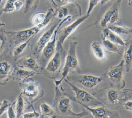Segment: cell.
<instances>
[{
	"label": "cell",
	"instance_id": "6da1fadb",
	"mask_svg": "<svg viewBox=\"0 0 132 118\" xmlns=\"http://www.w3.org/2000/svg\"><path fill=\"white\" fill-rule=\"evenodd\" d=\"M92 94L103 105L114 110L120 108L125 102L132 98V90L129 88L122 90L111 87H105Z\"/></svg>",
	"mask_w": 132,
	"mask_h": 118
},
{
	"label": "cell",
	"instance_id": "7a4b0ae2",
	"mask_svg": "<svg viewBox=\"0 0 132 118\" xmlns=\"http://www.w3.org/2000/svg\"><path fill=\"white\" fill-rule=\"evenodd\" d=\"M65 90L61 85H60V88L58 86H55L53 101L55 117H82L89 115V112L84 108L79 113H75L73 111L71 100L64 91Z\"/></svg>",
	"mask_w": 132,
	"mask_h": 118
},
{
	"label": "cell",
	"instance_id": "3957f363",
	"mask_svg": "<svg viewBox=\"0 0 132 118\" xmlns=\"http://www.w3.org/2000/svg\"><path fill=\"white\" fill-rule=\"evenodd\" d=\"M122 0H117L114 4L107 5L103 8L95 22L82 30L88 28L92 25L95 26L96 28L102 30L107 27L109 25L119 24L121 23L120 10Z\"/></svg>",
	"mask_w": 132,
	"mask_h": 118
},
{
	"label": "cell",
	"instance_id": "277c9868",
	"mask_svg": "<svg viewBox=\"0 0 132 118\" xmlns=\"http://www.w3.org/2000/svg\"><path fill=\"white\" fill-rule=\"evenodd\" d=\"M66 54L63 45L57 42L56 52L42 70L41 74L51 80H57L62 71Z\"/></svg>",
	"mask_w": 132,
	"mask_h": 118
},
{
	"label": "cell",
	"instance_id": "5b68a950",
	"mask_svg": "<svg viewBox=\"0 0 132 118\" xmlns=\"http://www.w3.org/2000/svg\"><path fill=\"white\" fill-rule=\"evenodd\" d=\"M78 43L76 41L70 42L69 48L67 52L65 62L62 71L61 73V78L59 80H55V86L61 85L62 82L70 73L81 72L79 62L76 54V46Z\"/></svg>",
	"mask_w": 132,
	"mask_h": 118
},
{
	"label": "cell",
	"instance_id": "8992f818",
	"mask_svg": "<svg viewBox=\"0 0 132 118\" xmlns=\"http://www.w3.org/2000/svg\"><path fill=\"white\" fill-rule=\"evenodd\" d=\"M63 81L69 85L72 90H73L75 93V96H72L68 94L69 96L73 102L79 104L82 107L88 106L93 107L103 105V104L95 97L92 93H91L87 90L73 84L66 78H64Z\"/></svg>",
	"mask_w": 132,
	"mask_h": 118
},
{
	"label": "cell",
	"instance_id": "52a82bcc",
	"mask_svg": "<svg viewBox=\"0 0 132 118\" xmlns=\"http://www.w3.org/2000/svg\"><path fill=\"white\" fill-rule=\"evenodd\" d=\"M69 82L78 87L87 90H92L98 87L105 80V73L102 75L93 74H73L67 75L65 78Z\"/></svg>",
	"mask_w": 132,
	"mask_h": 118
},
{
	"label": "cell",
	"instance_id": "ba28073f",
	"mask_svg": "<svg viewBox=\"0 0 132 118\" xmlns=\"http://www.w3.org/2000/svg\"><path fill=\"white\" fill-rule=\"evenodd\" d=\"M19 86L21 89L23 96L30 104L31 107L35 102L44 95V92L39 83L31 77L20 82Z\"/></svg>",
	"mask_w": 132,
	"mask_h": 118
},
{
	"label": "cell",
	"instance_id": "9c48e42d",
	"mask_svg": "<svg viewBox=\"0 0 132 118\" xmlns=\"http://www.w3.org/2000/svg\"><path fill=\"white\" fill-rule=\"evenodd\" d=\"M40 31L41 29L37 26L16 31L4 30L8 38L9 51L16 45L32 38Z\"/></svg>",
	"mask_w": 132,
	"mask_h": 118
},
{
	"label": "cell",
	"instance_id": "30bf717a",
	"mask_svg": "<svg viewBox=\"0 0 132 118\" xmlns=\"http://www.w3.org/2000/svg\"><path fill=\"white\" fill-rule=\"evenodd\" d=\"M125 69L123 59L116 66L111 67L105 73V80L108 82L110 87L122 89L126 85L124 78Z\"/></svg>",
	"mask_w": 132,
	"mask_h": 118
},
{
	"label": "cell",
	"instance_id": "8fae6325",
	"mask_svg": "<svg viewBox=\"0 0 132 118\" xmlns=\"http://www.w3.org/2000/svg\"><path fill=\"white\" fill-rule=\"evenodd\" d=\"M61 21L55 17L48 25V28L41 34L35 43L32 42L30 55L37 58L43 48L50 41L54 31Z\"/></svg>",
	"mask_w": 132,
	"mask_h": 118
},
{
	"label": "cell",
	"instance_id": "7c38bea8",
	"mask_svg": "<svg viewBox=\"0 0 132 118\" xmlns=\"http://www.w3.org/2000/svg\"><path fill=\"white\" fill-rule=\"evenodd\" d=\"M15 62L9 55L0 58V85L7 84L10 78Z\"/></svg>",
	"mask_w": 132,
	"mask_h": 118
},
{
	"label": "cell",
	"instance_id": "4fadbf2b",
	"mask_svg": "<svg viewBox=\"0 0 132 118\" xmlns=\"http://www.w3.org/2000/svg\"><path fill=\"white\" fill-rule=\"evenodd\" d=\"M90 16V14H86L78 17L71 24L59 29L57 33V42L63 44L65 40L71 35L76 29V28L86 19Z\"/></svg>",
	"mask_w": 132,
	"mask_h": 118
},
{
	"label": "cell",
	"instance_id": "5bb4252c",
	"mask_svg": "<svg viewBox=\"0 0 132 118\" xmlns=\"http://www.w3.org/2000/svg\"><path fill=\"white\" fill-rule=\"evenodd\" d=\"M55 9V17L60 21L69 15H71L73 17L81 15L80 6L75 3L59 6Z\"/></svg>",
	"mask_w": 132,
	"mask_h": 118
},
{
	"label": "cell",
	"instance_id": "9a60e30c",
	"mask_svg": "<svg viewBox=\"0 0 132 118\" xmlns=\"http://www.w3.org/2000/svg\"><path fill=\"white\" fill-rule=\"evenodd\" d=\"M83 108L89 110V116L91 117H120V114L117 110L111 109L104 105L91 107L83 106Z\"/></svg>",
	"mask_w": 132,
	"mask_h": 118
},
{
	"label": "cell",
	"instance_id": "2e32d148",
	"mask_svg": "<svg viewBox=\"0 0 132 118\" xmlns=\"http://www.w3.org/2000/svg\"><path fill=\"white\" fill-rule=\"evenodd\" d=\"M32 39L16 45L9 51V55L15 62L21 58L30 55Z\"/></svg>",
	"mask_w": 132,
	"mask_h": 118
},
{
	"label": "cell",
	"instance_id": "e0dca14e",
	"mask_svg": "<svg viewBox=\"0 0 132 118\" xmlns=\"http://www.w3.org/2000/svg\"><path fill=\"white\" fill-rule=\"evenodd\" d=\"M15 64L20 67L34 71L36 74H41L42 69L36 57L30 55L18 60Z\"/></svg>",
	"mask_w": 132,
	"mask_h": 118
},
{
	"label": "cell",
	"instance_id": "ac0fdd59",
	"mask_svg": "<svg viewBox=\"0 0 132 118\" xmlns=\"http://www.w3.org/2000/svg\"><path fill=\"white\" fill-rule=\"evenodd\" d=\"M36 73L32 70L20 67L15 64L11 74V78L16 81L22 82L34 76Z\"/></svg>",
	"mask_w": 132,
	"mask_h": 118
},
{
	"label": "cell",
	"instance_id": "d6986e66",
	"mask_svg": "<svg viewBox=\"0 0 132 118\" xmlns=\"http://www.w3.org/2000/svg\"><path fill=\"white\" fill-rule=\"evenodd\" d=\"M107 27L119 35L125 42L132 37V28L120 24L109 25Z\"/></svg>",
	"mask_w": 132,
	"mask_h": 118
},
{
	"label": "cell",
	"instance_id": "ffe728a7",
	"mask_svg": "<svg viewBox=\"0 0 132 118\" xmlns=\"http://www.w3.org/2000/svg\"><path fill=\"white\" fill-rule=\"evenodd\" d=\"M124 46L123 60L125 71L128 72L132 69V39L125 42Z\"/></svg>",
	"mask_w": 132,
	"mask_h": 118
},
{
	"label": "cell",
	"instance_id": "44dd1931",
	"mask_svg": "<svg viewBox=\"0 0 132 118\" xmlns=\"http://www.w3.org/2000/svg\"><path fill=\"white\" fill-rule=\"evenodd\" d=\"M31 107L30 104L27 102L22 93L21 92L18 95L16 100L15 101L14 109L16 114V117H20L22 116L24 111Z\"/></svg>",
	"mask_w": 132,
	"mask_h": 118
},
{
	"label": "cell",
	"instance_id": "7402d4cb",
	"mask_svg": "<svg viewBox=\"0 0 132 118\" xmlns=\"http://www.w3.org/2000/svg\"><path fill=\"white\" fill-rule=\"evenodd\" d=\"M101 37H104L121 46H124L125 45V42L119 35L108 27L105 28L102 30Z\"/></svg>",
	"mask_w": 132,
	"mask_h": 118
},
{
	"label": "cell",
	"instance_id": "603a6c76",
	"mask_svg": "<svg viewBox=\"0 0 132 118\" xmlns=\"http://www.w3.org/2000/svg\"><path fill=\"white\" fill-rule=\"evenodd\" d=\"M91 48L94 56L97 60L101 61L106 60V52L102 43L94 41L91 43Z\"/></svg>",
	"mask_w": 132,
	"mask_h": 118
},
{
	"label": "cell",
	"instance_id": "cb8c5ba5",
	"mask_svg": "<svg viewBox=\"0 0 132 118\" xmlns=\"http://www.w3.org/2000/svg\"><path fill=\"white\" fill-rule=\"evenodd\" d=\"M4 30L0 28V58L9 55V52L8 38Z\"/></svg>",
	"mask_w": 132,
	"mask_h": 118
},
{
	"label": "cell",
	"instance_id": "d4e9b609",
	"mask_svg": "<svg viewBox=\"0 0 132 118\" xmlns=\"http://www.w3.org/2000/svg\"><path fill=\"white\" fill-rule=\"evenodd\" d=\"M38 109L41 114V117H55V111L47 103L43 102L38 105Z\"/></svg>",
	"mask_w": 132,
	"mask_h": 118
},
{
	"label": "cell",
	"instance_id": "484cf974",
	"mask_svg": "<svg viewBox=\"0 0 132 118\" xmlns=\"http://www.w3.org/2000/svg\"><path fill=\"white\" fill-rule=\"evenodd\" d=\"M102 40V44L104 48L106 53L108 54H111L114 52H118L119 54L122 55L120 52V45L114 43L110 41L101 37Z\"/></svg>",
	"mask_w": 132,
	"mask_h": 118
},
{
	"label": "cell",
	"instance_id": "4316f807",
	"mask_svg": "<svg viewBox=\"0 0 132 118\" xmlns=\"http://www.w3.org/2000/svg\"><path fill=\"white\" fill-rule=\"evenodd\" d=\"M46 12L40 11L35 13L31 18V22L34 26H40L43 23L46 16Z\"/></svg>",
	"mask_w": 132,
	"mask_h": 118
},
{
	"label": "cell",
	"instance_id": "83f0119b",
	"mask_svg": "<svg viewBox=\"0 0 132 118\" xmlns=\"http://www.w3.org/2000/svg\"><path fill=\"white\" fill-rule=\"evenodd\" d=\"M24 13H27L37 8L39 3V0H24Z\"/></svg>",
	"mask_w": 132,
	"mask_h": 118
},
{
	"label": "cell",
	"instance_id": "f1b7e54d",
	"mask_svg": "<svg viewBox=\"0 0 132 118\" xmlns=\"http://www.w3.org/2000/svg\"><path fill=\"white\" fill-rule=\"evenodd\" d=\"M15 1L16 0H7L4 7L2 8H1V14L3 13H10L15 11L14 3Z\"/></svg>",
	"mask_w": 132,
	"mask_h": 118
},
{
	"label": "cell",
	"instance_id": "f546056e",
	"mask_svg": "<svg viewBox=\"0 0 132 118\" xmlns=\"http://www.w3.org/2000/svg\"><path fill=\"white\" fill-rule=\"evenodd\" d=\"M11 104L7 100H4L0 103V116L7 111Z\"/></svg>",
	"mask_w": 132,
	"mask_h": 118
},
{
	"label": "cell",
	"instance_id": "4dcf8cb0",
	"mask_svg": "<svg viewBox=\"0 0 132 118\" xmlns=\"http://www.w3.org/2000/svg\"><path fill=\"white\" fill-rule=\"evenodd\" d=\"M32 109H33V111L32 112H26V113H24L22 114V116L23 117H25V118H36V117H41V114L40 113V112H38L37 111H36L33 106H31V107Z\"/></svg>",
	"mask_w": 132,
	"mask_h": 118
},
{
	"label": "cell",
	"instance_id": "1f68e13d",
	"mask_svg": "<svg viewBox=\"0 0 132 118\" xmlns=\"http://www.w3.org/2000/svg\"><path fill=\"white\" fill-rule=\"evenodd\" d=\"M14 104L15 101L11 104L7 110V117H16V114L15 113V109H14Z\"/></svg>",
	"mask_w": 132,
	"mask_h": 118
},
{
	"label": "cell",
	"instance_id": "d6a6232c",
	"mask_svg": "<svg viewBox=\"0 0 132 118\" xmlns=\"http://www.w3.org/2000/svg\"><path fill=\"white\" fill-rule=\"evenodd\" d=\"M100 0H89V5L87 11V14H90L93 8L97 5Z\"/></svg>",
	"mask_w": 132,
	"mask_h": 118
},
{
	"label": "cell",
	"instance_id": "836d02e7",
	"mask_svg": "<svg viewBox=\"0 0 132 118\" xmlns=\"http://www.w3.org/2000/svg\"><path fill=\"white\" fill-rule=\"evenodd\" d=\"M57 7L67 5L70 3H75L76 0H54Z\"/></svg>",
	"mask_w": 132,
	"mask_h": 118
},
{
	"label": "cell",
	"instance_id": "e575fe53",
	"mask_svg": "<svg viewBox=\"0 0 132 118\" xmlns=\"http://www.w3.org/2000/svg\"><path fill=\"white\" fill-rule=\"evenodd\" d=\"M123 106L126 110L132 112V98L125 102L123 104Z\"/></svg>",
	"mask_w": 132,
	"mask_h": 118
},
{
	"label": "cell",
	"instance_id": "d590c367",
	"mask_svg": "<svg viewBox=\"0 0 132 118\" xmlns=\"http://www.w3.org/2000/svg\"><path fill=\"white\" fill-rule=\"evenodd\" d=\"M24 5V2L22 0H16L14 3L15 11H19Z\"/></svg>",
	"mask_w": 132,
	"mask_h": 118
},
{
	"label": "cell",
	"instance_id": "8d00e7d4",
	"mask_svg": "<svg viewBox=\"0 0 132 118\" xmlns=\"http://www.w3.org/2000/svg\"><path fill=\"white\" fill-rule=\"evenodd\" d=\"M48 1H49L51 2L52 5L53 6V7L54 8L56 9V8H57L58 7L56 5V4H55V2H54V0H48Z\"/></svg>",
	"mask_w": 132,
	"mask_h": 118
},
{
	"label": "cell",
	"instance_id": "74e56055",
	"mask_svg": "<svg viewBox=\"0 0 132 118\" xmlns=\"http://www.w3.org/2000/svg\"><path fill=\"white\" fill-rule=\"evenodd\" d=\"M109 0H100V3L101 4V5H103L104 4H105L106 3H107Z\"/></svg>",
	"mask_w": 132,
	"mask_h": 118
},
{
	"label": "cell",
	"instance_id": "f35d334b",
	"mask_svg": "<svg viewBox=\"0 0 132 118\" xmlns=\"http://www.w3.org/2000/svg\"><path fill=\"white\" fill-rule=\"evenodd\" d=\"M6 26V24L0 21V28H1L2 27H3V26Z\"/></svg>",
	"mask_w": 132,
	"mask_h": 118
},
{
	"label": "cell",
	"instance_id": "ab89813d",
	"mask_svg": "<svg viewBox=\"0 0 132 118\" xmlns=\"http://www.w3.org/2000/svg\"><path fill=\"white\" fill-rule=\"evenodd\" d=\"M128 4L129 6H132V0H128Z\"/></svg>",
	"mask_w": 132,
	"mask_h": 118
},
{
	"label": "cell",
	"instance_id": "60d3db41",
	"mask_svg": "<svg viewBox=\"0 0 132 118\" xmlns=\"http://www.w3.org/2000/svg\"><path fill=\"white\" fill-rule=\"evenodd\" d=\"M3 1V0H0V5L1 4V3H2V2Z\"/></svg>",
	"mask_w": 132,
	"mask_h": 118
},
{
	"label": "cell",
	"instance_id": "b9f144b4",
	"mask_svg": "<svg viewBox=\"0 0 132 118\" xmlns=\"http://www.w3.org/2000/svg\"><path fill=\"white\" fill-rule=\"evenodd\" d=\"M0 10H1V9H0ZM1 15V13H0V16Z\"/></svg>",
	"mask_w": 132,
	"mask_h": 118
},
{
	"label": "cell",
	"instance_id": "7bdbcfd3",
	"mask_svg": "<svg viewBox=\"0 0 132 118\" xmlns=\"http://www.w3.org/2000/svg\"><path fill=\"white\" fill-rule=\"evenodd\" d=\"M131 71H132V69H131Z\"/></svg>",
	"mask_w": 132,
	"mask_h": 118
},
{
	"label": "cell",
	"instance_id": "ee69618b",
	"mask_svg": "<svg viewBox=\"0 0 132 118\" xmlns=\"http://www.w3.org/2000/svg\"><path fill=\"white\" fill-rule=\"evenodd\" d=\"M22 1H24V0H22Z\"/></svg>",
	"mask_w": 132,
	"mask_h": 118
}]
</instances>
